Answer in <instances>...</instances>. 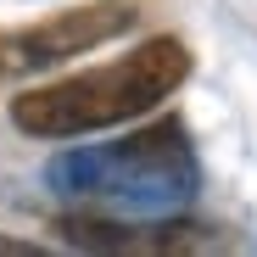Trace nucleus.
Here are the masks:
<instances>
[{
	"label": "nucleus",
	"mask_w": 257,
	"mask_h": 257,
	"mask_svg": "<svg viewBox=\"0 0 257 257\" xmlns=\"http://www.w3.org/2000/svg\"><path fill=\"white\" fill-rule=\"evenodd\" d=\"M45 185L73 212L95 218H179L201 196V157L179 117H157L117 140L56 151Z\"/></svg>",
	"instance_id": "obj_1"
},
{
	"label": "nucleus",
	"mask_w": 257,
	"mask_h": 257,
	"mask_svg": "<svg viewBox=\"0 0 257 257\" xmlns=\"http://www.w3.org/2000/svg\"><path fill=\"white\" fill-rule=\"evenodd\" d=\"M185 78H190V45L174 34H157L123 51L117 62L84 67L51 84H28L23 95H12L6 117L28 140H90L151 117L157 106H168V95H179Z\"/></svg>",
	"instance_id": "obj_2"
},
{
	"label": "nucleus",
	"mask_w": 257,
	"mask_h": 257,
	"mask_svg": "<svg viewBox=\"0 0 257 257\" xmlns=\"http://www.w3.org/2000/svg\"><path fill=\"white\" fill-rule=\"evenodd\" d=\"M135 23H140L135 0H78V6H62L39 23L0 28V84L56 73V67L78 62L84 51H101L112 39H123Z\"/></svg>",
	"instance_id": "obj_3"
},
{
	"label": "nucleus",
	"mask_w": 257,
	"mask_h": 257,
	"mask_svg": "<svg viewBox=\"0 0 257 257\" xmlns=\"http://www.w3.org/2000/svg\"><path fill=\"white\" fill-rule=\"evenodd\" d=\"M0 257H39L34 240H12V235H0Z\"/></svg>",
	"instance_id": "obj_4"
}]
</instances>
